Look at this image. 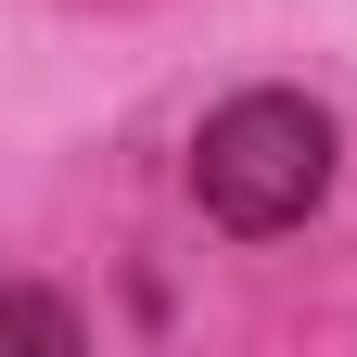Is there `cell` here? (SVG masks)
<instances>
[{
  "mask_svg": "<svg viewBox=\"0 0 357 357\" xmlns=\"http://www.w3.org/2000/svg\"><path fill=\"white\" fill-rule=\"evenodd\" d=\"M192 192H204L217 230H294V217L332 192V115L294 102V89L217 102L204 141H192Z\"/></svg>",
  "mask_w": 357,
  "mask_h": 357,
  "instance_id": "obj_1",
  "label": "cell"
}]
</instances>
